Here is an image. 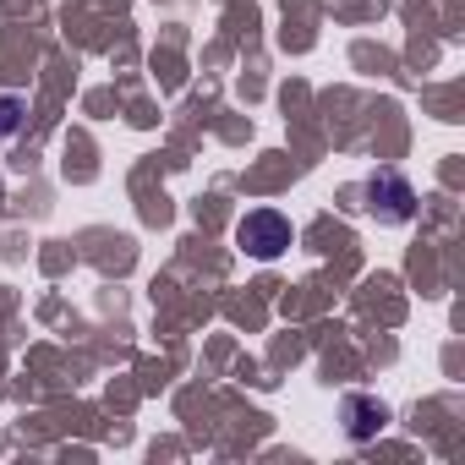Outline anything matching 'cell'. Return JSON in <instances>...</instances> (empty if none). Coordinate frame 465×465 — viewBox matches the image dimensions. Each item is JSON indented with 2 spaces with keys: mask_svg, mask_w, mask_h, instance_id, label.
Wrapping results in <instances>:
<instances>
[{
  "mask_svg": "<svg viewBox=\"0 0 465 465\" xmlns=\"http://www.w3.org/2000/svg\"><path fill=\"white\" fill-rule=\"evenodd\" d=\"M236 242H242L258 263H274V258H285V247L296 242V230H291V219H285L280 208H252V213L236 224Z\"/></svg>",
  "mask_w": 465,
  "mask_h": 465,
  "instance_id": "cell-1",
  "label": "cell"
},
{
  "mask_svg": "<svg viewBox=\"0 0 465 465\" xmlns=\"http://www.w3.org/2000/svg\"><path fill=\"white\" fill-rule=\"evenodd\" d=\"M367 213H372L378 224H411V213H416L411 181H405L400 170H372V175H367Z\"/></svg>",
  "mask_w": 465,
  "mask_h": 465,
  "instance_id": "cell-2",
  "label": "cell"
},
{
  "mask_svg": "<svg viewBox=\"0 0 465 465\" xmlns=\"http://www.w3.org/2000/svg\"><path fill=\"white\" fill-rule=\"evenodd\" d=\"M340 416H345V432H351L356 443L378 438V432H383V421H389V411H383L372 394H345V400H340Z\"/></svg>",
  "mask_w": 465,
  "mask_h": 465,
  "instance_id": "cell-3",
  "label": "cell"
},
{
  "mask_svg": "<svg viewBox=\"0 0 465 465\" xmlns=\"http://www.w3.org/2000/svg\"><path fill=\"white\" fill-rule=\"evenodd\" d=\"M23 121H28V104H23L17 94H0V137L23 132Z\"/></svg>",
  "mask_w": 465,
  "mask_h": 465,
  "instance_id": "cell-4",
  "label": "cell"
}]
</instances>
